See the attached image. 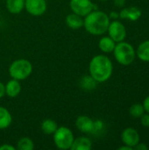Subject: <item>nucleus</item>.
Listing matches in <instances>:
<instances>
[{
	"mask_svg": "<svg viewBox=\"0 0 149 150\" xmlns=\"http://www.w3.org/2000/svg\"><path fill=\"white\" fill-rule=\"evenodd\" d=\"M89 72L90 76L94 78L97 83H105L112 76V62L105 54H97L90 62Z\"/></svg>",
	"mask_w": 149,
	"mask_h": 150,
	"instance_id": "f257e3e1",
	"label": "nucleus"
},
{
	"mask_svg": "<svg viewBox=\"0 0 149 150\" xmlns=\"http://www.w3.org/2000/svg\"><path fill=\"white\" fill-rule=\"evenodd\" d=\"M109 15L102 11H92L85 16L83 26L92 35H102L107 32L110 24Z\"/></svg>",
	"mask_w": 149,
	"mask_h": 150,
	"instance_id": "f03ea898",
	"label": "nucleus"
},
{
	"mask_svg": "<svg viewBox=\"0 0 149 150\" xmlns=\"http://www.w3.org/2000/svg\"><path fill=\"white\" fill-rule=\"evenodd\" d=\"M112 53L116 61L123 66L131 65L136 58V50L133 46L125 40L116 43Z\"/></svg>",
	"mask_w": 149,
	"mask_h": 150,
	"instance_id": "7ed1b4c3",
	"label": "nucleus"
},
{
	"mask_svg": "<svg viewBox=\"0 0 149 150\" xmlns=\"http://www.w3.org/2000/svg\"><path fill=\"white\" fill-rule=\"evenodd\" d=\"M32 72V65L26 59H18L9 67V73L11 78L22 81L26 79Z\"/></svg>",
	"mask_w": 149,
	"mask_h": 150,
	"instance_id": "20e7f679",
	"label": "nucleus"
},
{
	"mask_svg": "<svg viewBox=\"0 0 149 150\" xmlns=\"http://www.w3.org/2000/svg\"><path fill=\"white\" fill-rule=\"evenodd\" d=\"M74 140V134L68 127H58L54 133V142L55 146L60 149H70Z\"/></svg>",
	"mask_w": 149,
	"mask_h": 150,
	"instance_id": "39448f33",
	"label": "nucleus"
},
{
	"mask_svg": "<svg viewBox=\"0 0 149 150\" xmlns=\"http://www.w3.org/2000/svg\"><path fill=\"white\" fill-rule=\"evenodd\" d=\"M107 33L109 36L116 42H120L125 40L126 38V28L124 25V24L118 19H115L112 22H110Z\"/></svg>",
	"mask_w": 149,
	"mask_h": 150,
	"instance_id": "423d86ee",
	"label": "nucleus"
},
{
	"mask_svg": "<svg viewBox=\"0 0 149 150\" xmlns=\"http://www.w3.org/2000/svg\"><path fill=\"white\" fill-rule=\"evenodd\" d=\"M69 6L74 13L81 17H85L94 10V4L90 0H70Z\"/></svg>",
	"mask_w": 149,
	"mask_h": 150,
	"instance_id": "0eeeda50",
	"label": "nucleus"
},
{
	"mask_svg": "<svg viewBox=\"0 0 149 150\" xmlns=\"http://www.w3.org/2000/svg\"><path fill=\"white\" fill-rule=\"evenodd\" d=\"M25 8L28 13L38 17L46 12L47 5L46 0H25Z\"/></svg>",
	"mask_w": 149,
	"mask_h": 150,
	"instance_id": "6e6552de",
	"label": "nucleus"
},
{
	"mask_svg": "<svg viewBox=\"0 0 149 150\" xmlns=\"http://www.w3.org/2000/svg\"><path fill=\"white\" fill-rule=\"evenodd\" d=\"M121 141L123 144L133 149L139 142H141L140 134L133 127H126L121 133Z\"/></svg>",
	"mask_w": 149,
	"mask_h": 150,
	"instance_id": "1a4fd4ad",
	"label": "nucleus"
},
{
	"mask_svg": "<svg viewBox=\"0 0 149 150\" xmlns=\"http://www.w3.org/2000/svg\"><path fill=\"white\" fill-rule=\"evenodd\" d=\"M76 127L80 132L84 133V134H90L94 131L95 121H93L92 119H90L88 116L82 115L76 119Z\"/></svg>",
	"mask_w": 149,
	"mask_h": 150,
	"instance_id": "9d476101",
	"label": "nucleus"
},
{
	"mask_svg": "<svg viewBox=\"0 0 149 150\" xmlns=\"http://www.w3.org/2000/svg\"><path fill=\"white\" fill-rule=\"evenodd\" d=\"M142 16V11L136 6H130L123 8L119 12V18L121 19H127L130 21H137Z\"/></svg>",
	"mask_w": 149,
	"mask_h": 150,
	"instance_id": "9b49d317",
	"label": "nucleus"
},
{
	"mask_svg": "<svg viewBox=\"0 0 149 150\" xmlns=\"http://www.w3.org/2000/svg\"><path fill=\"white\" fill-rule=\"evenodd\" d=\"M21 91V85L18 80L11 79L5 84V95L10 98H15L18 96Z\"/></svg>",
	"mask_w": 149,
	"mask_h": 150,
	"instance_id": "f8f14e48",
	"label": "nucleus"
},
{
	"mask_svg": "<svg viewBox=\"0 0 149 150\" xmlns=\"http://www.w3.org/2000/svg\"><path fill=\"white\" fill-rule=\"evenodd\" d=\"M115 46H116V42L110 36L102 37L98 41L99 49L105 54L112 53L115 48Z\"/></svg>",
	"mask_w": 149,
	"mask_h": 150,
	"instance_id": "ddd939ff",
	"label": "nucleus"
},
{
	"mask_svg": "<svg viewBox=\"0 0 149 150\" xmlns=\"http://www.w3.org/2000/svg\"><path fill=\"white\" fill-rule=\"evenodd\" d=\"M92 148V142L88 137H79L74 140V142L70 148L71 150H90Z\"/></svg>",
	"mask_w": 149,
	"mask_h": 150,
	"instance_id": "4468645a",
	"label": "nucleus"
},
{
	"mask_svg": "<svg viewBox=\"0 0 149 150\" xmlns=\"http://www.w3.org/2000/svg\"><path fill=\"white\" fill-rule=\"evenodd\" d=\"M136 56L144 62H149V40L142 41L136 49Z\"/></svg>",
	"mask_w": 149,
	"mask_h": 150,
	"instance_id": "2eb2a0df",
	"label": "nucleus"
},
{
	"mask_svg": "<svg viewBox=\"0 0 149 150\" xmlns=\"http://www.w3.org/2000/svg\"><path fill=\"white\" fill-rule=\"evenodd\" d=\"M25 0H6L5 6L9 12L12 14L20 13L25 8Z\"/></svg>",
	"mask_w": 149,
	"mask_h": 150,
	"instance_id": "dca6fc26",
	"label": "nucleus"
},
{
	"mask_svg": "<svg viewBox=\"0 0 149 150\" xmlns=\"http://www.w3.org/2000/svg\"><path fill=\"white\" fill-rule=\"evenodd\" d=\"M66 23L69 28L76 30L83 26V18L73 12L66 17Z\"/></svg>",
	"mask_w": 149,
	"mask_h": 150,
	"instance_id": "f3484780",
	"label": "nucleus"
},
{
	"mask_svg": "<svg viewBox=\"0 0 149 150\" xmlns=\"http://www.w3.org/2000/svg\"><path fill=\"white\" fill-rule=\"evenodd\" d=\"M11 121L12 118L10 112L6 108L0 106V129H5L10 127Z\"/></svg>",
	"mask_w": 149,
	"mask_h": 150,
	"instance_id": "a211bd4d",
	"label": "nucleus"
},
{
	"mask_svg": "<svg viewBox=\"0 0 149 150\" xmlns=\"http://www.w3.org/2000/svg\"><path fill=\"white\" fill-rule=\"evenodd\" d=\"M58 128L56 122L53 120L47 119L41 123V130L46 134H54V133Z\"/></svg>",
	"mask_w": 149,
	"mask_h": 150,
	"instance_id": "6ab92c4d",
	"label": "nucleus"
},
{
	"mask_svg": "<svg viewBox=\"0 0 149 150\" xmlns=\"http://www.w3.org/2000/svg\"><path fill=\"white\" fill-rule=\"evenodd\" d=\"M129 113L132 117L135 118V119H140L144 113H145V110L143 107L142 104H133V105H131V107L129 108Z\"/></svg>",
	"mask_w": 149,
	"mask_h": 150,
	"instance_id": "aec40b11",
	"label": "nucleus"
},
{
	"mask_svg": "<svg viewBox=\"0 0 149 150\" xmlns=\"http://www.w3.org/2000/svg\"><path fill=\"white\" fill-rule=\"evenodd\" d=\"M17 149L18 150H32L34 149V144L30 138L23 137L18 142Z\"/></svg>",
	"mask_w": 149,
	"mask_h": 150,
	"instance_id": "412c9836",
	"label": "nucleus"
},
{
	"mask_svg": "<svg viewBox=\"0 0 149 150\" xmlns=\"http://www.w3.org/2000/svg\"><path fill=\"white\" fill-rule=\"evenodd\" d=\"M97 83L90 76H84L81 81V85L85 90H93V89H95L96 86H97Z\"/></svg>",
	"mask_w": 149,
	"mask_h": 150,
	"instance_id": "4be33fe9",
	"label": "nucleus"
},
{
	"mask_svg": "<svg viewBox=\"0 0 149 150\" xmlns=\"http://www.w3.org/2000/svg\"><path fill=\"white\" fill-rule=\"evenodd\" d=\"M141 124L144 127H149V113L145 112L141 118Z\"/></svg>",
	"mask_w": 149,
	"mask_h": 150,
	"instance_id": "5701e85b",
	"label": "nucleus"
},
{
	"mask_svg": "<svg viewBox=\"0 0 149 150\" xmlns=\"http://www.w3.org/2000/svg\"><path fill=\"white\" fill-rule=\"evenodd\" d=\"M133 149L135 150H148L149 149V147L147 145V144H145V143H141V142H139L134 148H133Z\"/></svg>",
	"mask_w": 149,
	"mask_h": 150,
	"instance_id": "b1692460",
	"label": "nucleus"
},
{
	"mask_svg": "<svg viewBox=\"0 0 149 150\" xmlns=\"http://www.w3.org/2000/svg\"><path fill=\"white\" fill-rule=\"evenodd\" d=\"M143 107H144V110H145V112H148L149 113V95L143 100Z\"/></svg>",
	"mask_w": 149,
	"mask_h": 150,
	"instance_id": "393cba45",
	"label": "nucleus"
},
{
	"mask_svg": "<svg viewBox=\"0 0 149 150\" xmlns=\"http://www.w3.org/2000/svg\"><path fill=\"white\" fill-rule=\"evenodd\" d=\"M0 150H15V148L10 144H4L0 146Z\"/></svg>",
	"mask_w": 149,
	"mask_h": 150,
	"instance_id": "a878e982",
	"label": "nucleus"
},
{
	"mask_svg": "<svg viewBox=\"0 0 149 150\" xmlns=\"http://www.w3.org/2000/svg\"><path fill=\"white\" fill-rule=\"evenodd\" d=\"M5 95V85L0 82V98Z\"/></svg>",
	"mask_w": 149,
	"mask_h": 150,
	"instance_id": "bb28decb",
	"label": "nucleus"
},
{
	"mask_svg": "<svg viewBox=\"0 0 149 150\" xmlns=\"http://www.w3.org/2000/svg\"><path fill=\"white\" fill-rule=\"evenodd\" d=\"M109 18H112V19H118L119 18V13L117 12V11H112L109 15Z\"/></svg>",
	"mask_w": 149,
	"mask_h": 150,
	"instance_id": "cd10ccee",
	"label": "nucleus"
},
{
	"mask_svg": "<svg viewBox=\"0 0 149 150\" xmlns=\"http://www.w3.org/2000/svg\"><path fill=\"white\" fill-rule=\"evenodd\" d=\"M126 4V0H114V4L118 7H123Z\"/></svg>",
	"mask_w": 149,
	"mask_h": 150,
	"instance_id": "c85d7f7f",
	"label": "nucleus"
},
{
	"mask_svg": "<svg viewBox=\"0 0 149 150\" xmlns=\"http://www.w3.org/2000/svg\"><path fill=\"white\" fill-rule=\"evenodd\" d=\"M119 150H133V149L131 148V147H129V146H127V145H125L124 144V146L119 148Z\"/></svg>",
	"mask_w": 149,
	"mask_h": 150,
	"instance_id": "c756f323",
	"label": "nucleus"
},
{
	"mask_svg": "<svg viewBox=\"0 0 149 150\" xmlns=\"http://www.w3.org/2000/svg\"><path fill=\"white\" fill-rule=\"evenodd\" d=\"M100 1H107V0H100Z\"/></svg>",
	"mask_w": 149,
	"mask_h": 150,
	"instance_id": "7c9ffc66",
	"label": "nucleus"
}]
</instances>
